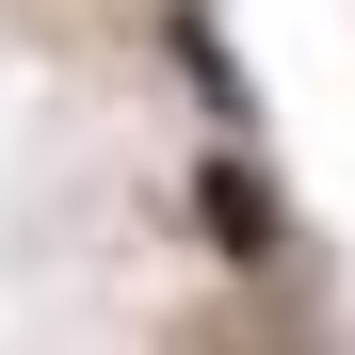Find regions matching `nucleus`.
<instances>
[{"instance_id": "nucleus-1", "label": "nucleus", "mask_w": 355, "mask_h": 355, "mask_svg": "<svg viewBox=\"0 0 355 355\" xmlns=\"http://www.w3.org/2000/svg\"><path fill=\"white\" fill-rule=\"evenodd\" d=\"M194 210H210V243H226V259H275V194H259L243 162H210V178H194Z\"/></svg>"}]
</instances>
